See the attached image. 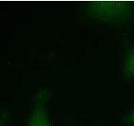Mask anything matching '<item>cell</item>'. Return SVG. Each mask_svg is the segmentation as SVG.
Listing matches in <instances>:
<instances>
[{"mask_svg": "<svg viewBox=\"0 0 134 126\" xmlns=\"http://www.w3.org/2000/svg\"><path fill=\"white\" fill-rule=\"evenodd\" d=\"M0 126H3V125H1V124H0Z\"/></svg>", "mask_w": 134, "mask_h": 126, "instance_id": "5b68a950", "label": "cell"}, {"mask_svg": "<svg viewBox=\"0 0 134 126\" xmlns=\"http://www.w3.org/2000/svg\"><path fill=\"white\" fill-rule=\"evenodd\" d=\"M35 104L27 126H53L44 106V98H39Z\"/></svg>", "mask_w": 134, "mask_h": 126, "instance_id": "7a4b0ae2", "label": "cell"}, {"mask_svg": "<svg viewBox=\"0 0 134 126\" xmlns=\"http://www.w3.org/2000/svg\"><path fill=\"white\" fill-rule=\"evenodd\" d=\"M86 10L92 18L105 23L126 20L134 12V3L130 2H93L86 4Z\"/></svg>", "mask_w": 134, "mask_h": 126, "instance_id": "6da1fadb", "label": "cell"}, {"mask_svg": "<svg viewBox=\"0 0 134 126\" xmlns=\"http://www.w3.org/2000/svg\"><path fill=\"white\" fill-rule=\"evenodd\" d=\"M123 72L130 77L134 78V51L128 55L123 62Z\"/></svg>", "mask_w": 134, "mask_h": 126, "instance_id": "3957f363", "label": "cell"}, {"mask_svg": "<svg viewBox=\"0 0 134 126\" xmlns=\"http://www.w3.org/2000/svg\"><path fill=\"white\" fill-rule=\"evenodd\" d=\"M130 120H131V123L134 125V109L131 113V115H130Z\"/></svg>", "mask_w": 134, "mask_h": 126, "instance_id": "277c9868", "label": "cell"}]
</instances>
